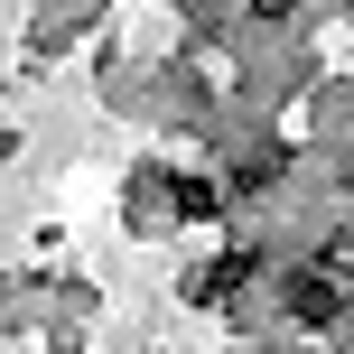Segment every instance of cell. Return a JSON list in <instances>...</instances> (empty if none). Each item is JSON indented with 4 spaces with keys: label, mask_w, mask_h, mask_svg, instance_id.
I'll return each mask as SVG.
<instances>
[{
    "label": "cell",
    "mask_w": 354,
    "mask_h": 354,
    "mask_svg": "<svg viewBox=\"0 0 354 354\" xmlns=\"http://www.w3.org/2000/svg\"><path fill=\"white\" fill-rule=\"evenodd\" d=\"M336 299H345V280H336V270H308V280L289 289V308H299L308 326H326V317H336Z\"/></svg>",
    "instance_id": "6da1fadb"
},
{
    "label": "cell",
    "mask_w": 354,
    "mask_h": 354,
    "mask_svg": "<svg viewBox=\"0 0 354 354\" xmlns=\"http://www.w3.org/2000/svg\"><path fill=\"white\" fill-rule=\"evenodd\" d=\"M252 10H261V19H280V10H299V0H252Z\"/></svg>",
    "instance_id": "7a4b0ae2"
}]
</instances>
